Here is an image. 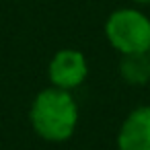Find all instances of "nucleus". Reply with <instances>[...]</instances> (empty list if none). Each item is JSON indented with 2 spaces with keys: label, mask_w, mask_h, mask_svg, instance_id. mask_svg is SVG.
<instances>
[{
  "label": "nucleus",
  "mask_w": 150,
  "mask_h": 150,
  "mask_svg": "<svg viewBox=\"0 0 150 150\" xmlns=\"http://www.w3.org/2000/svg\"><path fill=\"white\" fill-rule=\"evenodd\" d=\"M80 121V107L74 93L45 86L41 88L29 107V123L37 138L47 144H64L68 142Z\"/></svg>",
  "instance_id": "1"
},
{
  "label": "nucleus",
  "mask_w": 150,
  "mask_h": 150,
  "mask_svg": "<svg viewBox=\"0 0 150 150\" xmlns=\"http://www.w3.org/2000/svg\"><path fill=\"white\" fill-rule=\"evenodd\" d=\"M105 37L119 56L150 52V17L140 8L123 6L105 21Z\"/></svg>",
  "instance_id": "2"
},
{
  "label": "nucleus",
  "mask_w": 150,
  "mask_h": 150,
  "mask_svg": "<svg viewBox=\"0 0 150 150\" xmlns=\"http://www.w3.org/2000/svg\"><path fill=\"white\" fill-rule=\"evenodd\" d=\"M50 84L56 88H64L74 93L88 78V60L80 50L64 47L58 50L47 64Z\"/></svg>",
  "instance_id": "3"
},
{
  "label": "nucleus",
  "mask_w": 150,
  "mask_h": 150,
  "mask_svg": "<svg viewBox=\"0 0 150 150\" xmlns=\"http://www.w3.org/2000/svg\"><path fill=\"white\" fill-rule=\"evenodd\" d=\"M115 150H150V105H138L123 117Z\"/></svg>",
  "instance_id": "4"
},
{
  "label": "nucleus",
  "mask_w": 150,
  "mask_h": 150,
  "mask_svg": "<svg viewBox=\"0 0 150 150\" xmlns=\"http://www.w3.org/2000/svg\"><path fill=\"white\" fill-rule=\"evenodd\" d=\"M119 76L129 86H146L150 82V56L148 54L121 56Z\"/></svg>",
  "instance_id": "5"
},
{
  "label": "nucleus",
  "mask_w": 150,
  "mask_h": 150,
  "mask_svg": "<svg viewBox=\"0 0 150 150\" xmlns=\"http://www.w3.org/2000/svg\"><path fill=\"white\" fill-rule=\"evenodd\" d=\"M136 4H142V6H146V4H150V0H134Z\"/></svg>",
  "instance_id": "6"
},
{
  "label": "nucleus",
  "mask_w": 150,
  "mask_h": 150,
  "mask_svg": "<svg viewBox=\"0 0 150 150\" xmlns=\"http://www.w3.org/2000/svg\"><path fill=\"white\" fill-rule=\"evenodd\" d=\"M148 56H150V52H148Z\"/></svg>",
  "instance_id": "7"
}]
</instances>
